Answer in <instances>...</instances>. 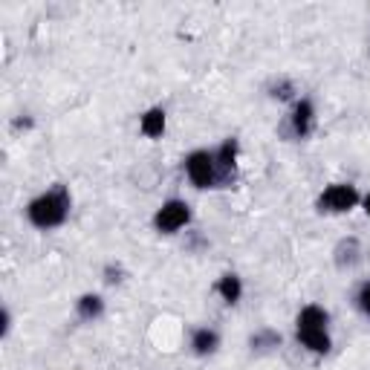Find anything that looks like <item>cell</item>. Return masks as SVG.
<instances>
[{"label":"cell","mask_w":370,"mask_h":370,"mask_svg":"<svg viewBox=\"0 0 370 370\" xmlns=\"http://www.w3.org/2000/svg\"><path fill=\"white\" fill-rule=\"evenodd\" d=\"M327 324H330L327 310L315 307V304L304 307V310L298 313V321H295V335H298V342L307 347V350H313V353H330L333 342H330Z\"/></svg>","instance_id":"2"},{"label":"cell","mask_w":370,"mask_h":370,"mask_svg":"<svg viewBox=\"0 0 370 370\" xmlns=\"http://www.w3.org/2000/svg\"><path fill=\"white\" fill-rule=\"evenodd\" d=\"M9 327H12V313H9V310H3V327H0V333L9 335Z\"/></svg>","instance_id":"16"},{"label":"cell","mask_w":370,"mask_h":370,"mask_svg":"<svg viewBox=\"0 0 370 370\" xmlns=\"http://www.w3.org/2000/svg\"><path fill=\"white\" fill-rule=\"evenodd\" d=\"M289 119H293V131H295L298 139L310 136V133H313V122H315V107H313V102H310V99L295 102L293 116H289Z\"/></svg>","instance_id":"6"},{"label":"cell","mask_w":370,"mask_h":370,"mask_svg":"<svg viewBox=\"0 0 370 370\" xmlns=\"http://www.w3.org/2000/svg\"><path fill=\"white\" fill-rule=\"evenodd\" d=\"M234 159H237V139H226L214 151V163H217V171L223 176H229L234 171Z\"/></svg>","instance_id":"10"},{"label":"cell","mask_w":370,"mask_h":370,"mask_svg":"<svg viewBox=\"0 0 370 370\" xmlns=\"http://www.w3.org/2000/svg\"><path fill=\"white\" fill-rule=\"evenodd\" d=\"M191 347H194L197 356H212V353L220 347V333L212 327H200L191 335Z\"/></svg>","instance_id":"8"},{"label":"cell","mask_w":370,"mask_h":370,"mask_svg":"<svg viewBox=\"0 0 370 370\" xmlns=\"http://www.w3.org/2000/svg\"><path fill=\"white\" fill-rule=\"evenodd\" d=\"M272 95H275V99H289V95H293V84H289V82H281Z\"/></svg>","instance_id":"15"},{"label":"cell","mask_w":370,"mask_h":370,"mask_svg":"<svg viewBox=\"0 0 370 370\" xmlns=\"http://www.w3.org/2000/svg\"><path fill=\"white\" fill-rule=\"evenodd\" d=\"M185 174L197 188H212L217 183L214 151H194L185 156Z\"/></svg>","instance_id":"4"},{"label":"cell","mask_w":370,"mask_h":370,"mask_svg":"<svg viewBox=\"0 0 370 370\" xmlns=\"http://www.w3.org/2000/svg\"><path fill=\"white\" fill-rule=\"evenodd\" d=\"M318 212H327V214H344L350 212V208L359 205V191L356 185L350 183H335V185H327L324 191H321L318 197Z\"/></svg>","instance_id":"3"},{"label":"cell","mask_w":370,"mask_h":370,"mask_svg":"<svg viewBox=\"0 0 370 370\" xmlns=\"http://www.w3.org/2000/svg\"><path fill=\"white\" fill-rule=\"evenodd\" d=\"M188 223H191V205L185 200H168V203L159 205V212L154 214V226L163 234L180 232Z\"/></svg>","instance_id":"5"},{"label":"cell","mask_w":370,"mask_h":370,"mask_svg":"<svg viewBox=\"0 0 370 370\" xmlns=\"http://www.w3.org/2000/svg\"><path fill=\"white\" fill-rule=\"evenodd\" d=\"M364 212H367V217H370V194L364 197Z\"/></svg>","instance_id":"18"},{"label":"cell","mask_w":370,"mask_h":370,"mask_svg":"<svg viewBox=\"0 0 370 370\" xmlns=\"http://www.w3.org/2000/svg\"><path fill=\"white\" fill-rule=\"evenodd\" d=\"M15 127H32V119H18V122H15Z\"/></svg>","instance_id":"17"},{"label":"cell","mask_w":370,"mask_h":370,"mask_svg":"<svg viewBox=\"0 0 370 370\" xmlns=\"http://www.w3.org/2000/svg\"><path fill=\"white\" fill-rule=\"evenodd\" d=\"M139 131L148 136V139H159V136L165 133V110L163 107L145 110L142 119H139Z\"/></svg>","instance_id":"7"},{"label":"cell","mask_w":370,"mask_h":370,"mask_svg":"<svg viewBox=\"0 0 370 370\" xmlns=\"http://www.w3.org/2000/svg\"><path fill=\"white\" fill-rule=\"evenodd\" d=\"M75 313L78 318H84V321H95L102 313H104V298L102 295H95V293H87L75 301Z\"/></svg>","instance_id":"9"},{"label":"cell","mask_w":370,"mask_h":370,"mask_svg":"<svg viewBox=\"0 0 370 370\" xmlns=\"http://www.w3.org/2000/svg\"><path fill=\"white\" fill-rule=\"evenodd\" d=\"M104 281H107V284H119V281H122V266H113V263H110V266L104 269Z\"/></svg>","instance_id":"14"},{"label":"cell","mask_w":370,"mask_h":370,"mask_svg":"<svg viewBox=\"0 0 370 370\" xmlns=\"http://www.w3.org/2000/svg\"><path fill=\"white\" fill-rule=\"evenodd\" d=\"M70 205H73V200L67 194V188L58 185V188L44 191L41 197L32 200L29 208H26V217H29V223L35 229L50 232V229H58L61 223L70 217Z\"/></svg>","instance_id":"1"},{"label":"cell","mask_w":370,"mask_h":370,"mask_svg":"<svg viewBox=\"0 0 370 370\" xmlns=\"http://www.w3.org/2000/svg\"><path fill=\"white\" fill-rule=\"evenodd\" d=\"M217 293L226 304H237L240 295H243V284H240V278L234 275V272H226V275L217 281Z\"/></svg>","instance_id":"11"},{"label":"cell","mask_w":370,"mask_h":370,"mask_svg":"<svg viewBox=\"0 0 370 370\" xmlns=\"http://www.w3.org/2000/svg\"><path fill=\"white\" fill-rule=\"evenodd\" d=\"M281 344V335L278 333H272V330H263V333H257V335H252V347H278Z\"/></svg>","instance_id":"12"},{"label":"cell","mask_w":370,"mask_h":370,"mask_svg":"<svg viewBox=\"0 0 370 370\" xmlns=\"http://www.w3.org/2000/svg\"><path fill=\"white\" fill-rule=\"evenodd\" d=\"M356 301H359V310L370 318V284H364L362 289H359V295H356Z\"/></svg>","instance_id":"13"}]
</instances>
